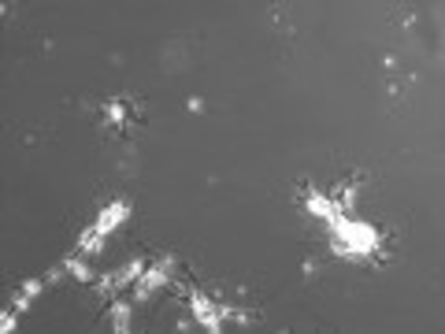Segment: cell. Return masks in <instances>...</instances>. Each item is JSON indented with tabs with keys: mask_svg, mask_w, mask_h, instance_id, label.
<instances>
[{
	"mask_svg": "<svg viewBox=\"0 0 445 334\" xmlns=\"http://www.w3.org/2000/svg\"><path fill=\"white\" fill-rule=\"evenodd\" d=\"M330 234H334V252L338 257H371L378 249V230L368 227V223L349 219V215H334Z\"/></svg>",
	"mask_w": 445,
	"mask_h": 334,
	"instance_id": "obj_1",
	"label": "cell"
},
{
	"mask_svg": "<svg viewBox=\"0 0 445 334\" xmlns=\"http://www.w3.org/2000/svg\"><path fill=\"white\" fill-rule=\"evenodd\" d=\"M171 267H175V257H160L152 267H145V275L134 283V301H145V297H152L156 290H163L171 278Z\"/></svg>",
	"mask_w": 445,
	"mask_h": 334,
	"instance_id": "obj_2",
	"label": "cell"
},
{
	"mask_svg": "<svg viewBox=\"0 0 445 334\" xmlns=\"http://www.w3.org/2000/svg\"><path fill=\"white\" fill-rule=\"evenodd\" d=\"M189 309H193V323H201L208 334H219L223 331V315H219V305L208 301L204 294H189Z\"/></svg>",
	"mask_w": 445,
	"mask_h": 334,
	"instance_id": "obj_3",
	"label": "cell"
},
{
	"mask_svg": "<svg viewBox=\"0 0 445 334\" xmlns=\"http://www.w3.org/2000/svg\"><path fill=\"white\" fill-rule=\"evenodd\" d=\"M126 219H130V204H126V201H112V204H108V208H104L101 215H97L93 230L101 234V238H108V234H112L115 227H119V223H126Z\"/></svg>",
	"mask_w": 445,
	"mask_h": 334,
	"instance_id": "obj_4",
	"label": "cell"
},
{
	"mask_svg": "<svg viewBox=\"0 0 445 334\" xmlns=\"http://www.w3.org/2000/svg\"><path fill=\"white\" fill-rule=\"evenodd\" d=\"M308 212H312V215H320V219H326V223H330L334 215H341L338 208H334V201H330V197L315 193V189L308 193Z\"/></svg>",
	"mask_w": 445,
	"mask_h": 334,
	"instance_id": "obj_5",
	"label": "cell"
},
{
	"mask_svg": "<svg viewBox=\"0 0 445 334\" xmlns=\"http://www.w3.org/2000/svg\"><path fill=\"white\" fill-rule=\"evenodd\" d=\"M63 272L75 275L78 283H93V272L86 267V260H82V257H63Z\"/></svg>",
	"mask_w": 445,
	"mask_h": 334,
	"instance_id": "obj_6",
	"label": "cell"
},
{
	"mask_svg": "<svg viewBox=\"0 0 445 334\" xmlns=\"http://www.w3.org/2000/svg\"><path fill=\"white\" fill-rule=\"evenodd\" d=\"M112 327L119 331V334L130 331V305H126V301H115L112 305Z\"/></svg>",
	"mask_w": 445,
	"mask_h": 334,
	"instance_id": "obj_7",
	"label": "cell"
},
{
	"mask_svg": "<svg viewBox=\"0 0 445 334\" xmlns=\"http://www.w3.org/2000/svg\"><path fill=\"white\" fill-rule=\"evenodd\" d=\"M23 294H26V297L45 294V278H26V283H23Z\"/></svg>",
	"mask_w": 445,
	"mask_h": 334,
	"instance_id": "obj_8",
	"label": "cell"
},
{
	"mask_svg": "<svg viewBox=\"0 0 445 334\" xmlns=\"http://www.w3.org/2000/svg\"><path fill=\"white\" fill-rule=\"evenodd\" d=\"M15 323H19V320H15L12 312H4V320H0V331H4V334H12V331H15Z\"/></svg>",
	"mask_w": 445,
	"mask_h": 334,
	"instance_id": "obj_9",
	"label": "cell"
},
{
	"mask_svg": "<svg viewBox=\"0 0 445 334\" xmlns=\"http://www.w3.org/2000/svg\"><path fill=\"white\" fill-rule=\"evenodd\" d=\"M189 112H204V101H201V97H189Z\"/></svg>",
	"mask_w": 445,
	"mask_h": 334,
	"instance_id": "obj_10",
	"label": "cell"
}]
</instances>
